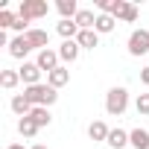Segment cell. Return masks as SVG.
<instances>
[{
    "label": "cell",
    "instance_id": "obj_1",
    "mask_svg": "<svg viewBox=\"0 0 149 149\" xmlns=\"http://www.w3.org/2000/svg\"><path fill=\"white\" fill-rule=\"evenodd\" d=\"M24 97L32 102V108H50V105H56V100H58V91L56 88H50L47 82H41V85H29V88H24Z\"/></svg>",
    "mask_w": 149,
    "mask_h": 149
},
{
    "label": "cell",
    "instance_id": "obj_2",
    "mask_svg": "<svg viewBox=\"0 0 149 149\" xmlns=\"http://www.w3.org/2000/svg\"><path fill=\"white\" fill-rule=\"evenodd\" d=\"M126 108H129V91H126L123 85H114V88L105 94V111H108L111 117H120Z\"/></svg>",
    "mask_w": 149,
    "mask_h": 149
},
{
    "label": "cell",
    "instance_id": "obj_3",
    "mask_svg": "<svg viewBox=\"0 0 149 149\" xmlns=\"http://www.w3.org/2000/svg\"><path fill=\"white\" fill-rule=\"evenodd\" d=\"M47 12H50V6H47V0H24V3L18 6V18H24V21H38V18H47Z\"/></svg>",
    "mask_w": 149,
    "mask_h": 149
},
{
    "label": "cell",
    "instance_id": "obj_4",
    "mask_svg": "<svg viewBox=\"0 0 149 149\" xmlns=\"http://www.w3.org/2000/svg\"><path fill=\"white\" fill-rule=\"evenodd\" d=\"M129 56H134V58H140V56H146L149 53V29H134L132 35H129Z\"/></svg>",
    "mask_w": 149,
    "mask_h": 149
},
{
    "label": "cell",
    "instance_id": "obj_5",
    "mask_svg": "<svg viewBox=\"0 0 149 149\" xmlns=\"http://www.w3.org/2000/svg\"><path fill=\"white\" fill-rule=\"evenodd\" d=\"M18 73H21V82L29 88V85H41V67L35 64V61H24L21 67H18Z\"/></svg>",
    "mask_w": 149,
    "mask_h": 149
},
{
    "label": "cell",
    "instance_id": "obj_6",
    "mask_svg": "<svg viewBox=\"0 0 149 149\" xmlns=\"http://www.w3.org/2000/svg\"><path fill=\"white\" fill-rule=\"evenodd\" d=\"M58 61H61V58H58V50H53V47L41 50V53H38V58H35V64H38L44 73H53V70L58 67Z\"/></svg>",
    "mask_w": 149,
    "mask_h": 149
},
{
    "label": "cell",
    "instance_id": "obj_7",
    "mask_svg": "<svg viewBox=\"0 0 149 149\" xmlns=\"http://www.w3.org/2000/svg\"><path fill=\"white\" fill-rule=\"evenodd\" d=\"M79 53H82V47H79V41L73 38V41H61V47H58V58H61V64H73L79 58Z\"/></svg>",
    "mask_w": 149,
    "mask_h": 149
},
{
    "label": "cell",
    "instance_id": "obj_8",
    "mask_svg": "<svg viewBox=\"0 0 149 149\" xmlns=\"http://www.w3.org/2000/svg\"><path fill=\"white\" fill-rule=\"evenodd\" d=\"M26 41L32 44V50H38V53H41V50H47V47H50V32H47V29L32 26V29L26 32Z\"/></svg>",
    "mask_w": 149,
    "mask_h": 149
},
{
    "label": "cell",
    "instance_id": "obj_9",
    "mask_svg": "<svg viewBox=\"0 0 149 149\" xmlns=\"http://www.w3.org/2000/svg\"><path fill=\"white\" fill-rule=\"evenodd\" d=\"M29 53H32V44L26 41V35H15L12 44H9V56L12 58H26Z\"/></svg>",
    "mask_w": 149,
    "mask_h": 149
},
{
    "label": "cell",
    "instance_id": "obj_10",
    "mask_svg": "<svg viewBox=\"0 0 149 149\" xmlns=\"http://www.w3.org/2000/svg\"><path fill=\"white\" fill-rule=\"evenodd\" d=\"M67 82H70V70H67V64H58L53 73H47V85H50V88H56V91H58V88H64Z\"/></svg>",
    "mask_w": 149,
    "mask_h": 149
},
{
    "label": "cell",
    "instance_id": "obj_11",
    "mask_svg": "<svg viewBox=\"0 0 149 149\" xmlns=\"http://www.w3.org/2000/svg\"><path fill=\"white\" fill-rule=\"evenodd\" d=\"M76 41H79L82 50H94V47H100V32L97 29H82L76 35Z\"/></svg>",
    "mask_w": 149,
    "mask_h": 149
},
{
    "label": "cell",
    "instance_id": "obj_12",
    "mask_svg": "<svg viewBox=\"0 0 149 149\" xmlns=\"http://www.w3.org/2000/svg\"><path fill=\"white\" fill-rule=\"evenodd\" d=\"M9 105H12V111H15L18 117H29V114H32V102H29L24 94H15Z\"/></svg>",
    "mask_w": 149,
    "mask_h": 149
},
{
    "label": "cell",
    "instance_id": "obj_13",
    "mask_svg": "<svg viewBox=\"0 0 149 149\" xmlns=\"http://www.w3.org/2000/svg\"><path fill=\"white\" fill-rule=\"evenodd\" d=\"M108 134H111V129H108L102 120H94V123L88 126V137H91L94 143H100V140H108Z\"/></svg>",
    "mask_w": 149,
    "mask_h": 149
},
{
    "label": "cell",
    "instance_id": "obj_14",
    "mask_svg": "<svg viewBox=\"0 0 149 149\" xmlns=\"http://www.w3.org/2000/svg\"><path fill=\"white\" fill-rule=\"evenodd\" d=\"M129 146H134V149H149V132L146 129H132L129 132Z\"/></svg>",
    "mask_w": 149,
    "mask_h": 149
},
{
    "label": "cell",
    "instance_id": "obj_15",
    "mask_svg": "<svg viewBox=\"0 0 149 149\" xmlns=\"http://www.w3.org/2000/svg\"><path fill=\"white\" fill-rule=\"evenodd\" d=\"M56 32L64 38V41H73V38H76L82 29H79V24L76 21H58V26H56Z\"/></svg>",
    "mask_w": 149,
    "mask_h": 149
},
{
    "label": "cell",
    "instance_id": "obj_16",
    "mask_svg": "<svg viewBox=\"0 0 149 149\" xmlns=\"http://www.w3.org/2000/svg\"><path fill=\"white\" fill-rule=\"evenodd\" d=\"M21 85V73L18 70H0V88L3 91H15Z\"/></svg>",
    "mask_w": 149,
    "mask_h": 149
},
{
    "label": "cell",
    "instance_id": "obj_17",
    "mask_svg": "<svg viewBox=\"0 0 149 149\" xmlns=\"http://www.w3.org/2000/svg\"><path fill=\"white\" fill-rule=\"evenodd\" d=\"M18 134H21V137H26V140H32V137L38 134L35 120H32V117H21V120H18Z\"/></svg>",
    "mask_w": 149,
    "mask_h": 149
},
{
    "label": "cell",
    "instance_id": "obj_18",
    "mask_svg": "<svg viewBox=\"0 0 149 149\" xmlns=\"http://www.w3.org/2000/svg\"><path fill=\"white\" fill-rule=\"evenodd\" d=\"M111 149H123V146H129V132L126 129H111V134H108V140H105Z\"/></svg>",
    "mask_w": 149,
    "mask_h": 149
},
{
    "label": "cell",
    "instance_id": "obj_19",
    "mask_svg": "<svg viewBox=\"0 0 149 149\" xmlns=\"http://www.w3.org/2000/svg\"><path fill=\"white\" fill-rule=\"evenodd\" d=\"M123 3H126V0H97V9H100V15H111V18H117V12H120Z\"/></svg>",
    "mask_w": 149,
    "mask_h": 149
},
{
    "label": "cell",
    "instance_id": "obj_20",
    "mask_svg": "<svg viewBox=\"0 0 149 149\" xmlns=\"http://www.w3.org/2000/svg\"><path fill=\"white\" fill-rule=\"evenodd\" d=\"M114 26H117V18H111V15H97V24H94V29H97L100 35H108V32H114Z\"/></svg>",
    "mask_w": 149,
    "mask_h": 149
},
{
    "label": "cell",
    "instance_id": "obj_21",
    "mask_svg": "<svg viewBox=\"0 0 149 149\" xmlns=\"http://www.w3.org/2000/svg\"><path fill=\"white\" fill-rule=\"evenodd\" d=\"M117 21H123V24H134V21H137V6L126 0V3L120 6V12H117Z\"/></svg>",
    "mask_w": 149,
    "mask_h": 149
},
{
    "label": "cell",
    "instance_id": "obj_22",
    "mask_svg": "<svg viewBox=\"0 0 149 149\" xmlns=\"http://www.w3.org/2000/svg\"><path fill=\"white\" fill-rule=\"evenodd\" d=\"M79 24V29H94V24H97V15H94V9H79V15L73 18Z\"/></svg>",
    "mask_w": 149,
    "mask_h": 149
},
{
    "label": "cell",
    "instance_id": "obj_23",
    "mask_svg": "<svg viewBox=\"0 0 149 149\" xmlns=\"http://www.w3.org/2000/svg\"><path fill=\"white\" fill-rule=\"evenodd\" d=\"M29 117L35 120V126H38V129H47V126L53 123V114H50V108H41V105H38V108H32V114H29Z\"/></svg>",
    "mask_w": 149,
    "mask_h": 149
},
{
    "label": "cell",
    "instance_id": "obj_24",
    "mask_svg": "<svg viewBox=\"0 0 149 149\" xmlns=\"http://www.w3.org/2000/svg\"><path fill=\"white\" fill-rule=\"evenodd\" d=\"M15 21H18V18H15L9 9H0V29H12V26H15Z\"/></svg>",
    "mask_w": 149,
    "mask_h": 149
},
{
    "label": "cell",
    "instance_id": "obj_25",
    "mask_svg": "<svg viewBox=\"0 0 149 149\" xmlns=\"http://www.w3.org/2000/svg\"><path fill=\"white\" fill-rule=\"evenodd\" d=\"M134 108H137V114H149V94H137Z\"/></svg>",
    "mask_w": 149,
    "mask_h": 149
},
{
    "label": "cell",
    "instance_id": "obj_26",
    "mask_svg": "<svg viewBox=\"0 0 149 149\" xmlns=\"http://www.w3.org/2000/svg\"><path fill=\"white\" fill-rule=\"evenodd\" d=\"M140 82H146V85H149V67H143V70H140Z\"/></svg>",
    "mask_w": 149,
    "mask_h": 149
},
{
    "label": "cell",
    "instance_id": "obj_27",
    "mask_svg": "<svg viewBox=\"0 0 149 149\" xmlns=\"http://www.w3.org/2000/svg\"><path fill=\"white\" fill-rule=\"evenodd\" d=\"M6 149H26V146H24V143H9Z\"/></svg>",
    "mask_w": 149,
    "mask_h": 149
},
{
    "label": "cell",
    "instance_id": "obj_28",
    "mask_svg": "<svg viewBox=\"0 0 149 149\" xmlns=\"http://www.w3.org/2000/svg\"><path fill=\"white\" fill-rule=\"evenodd\" d=\"M29 149H47V146H44V143H35V146H29Z\"/></svg>",
    "mask_w": 149,
    "mask_h": 149
}]
</instances>
